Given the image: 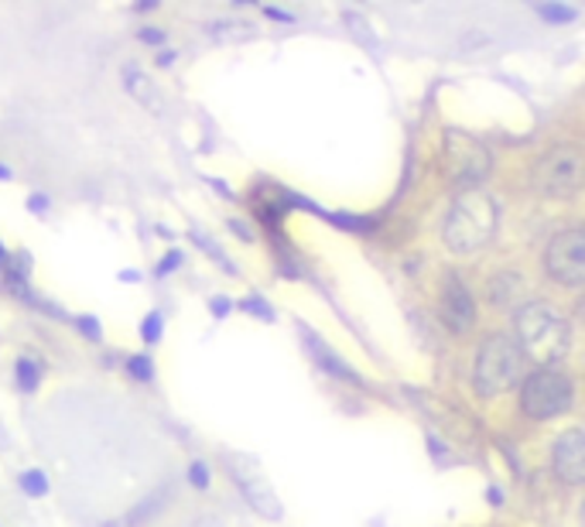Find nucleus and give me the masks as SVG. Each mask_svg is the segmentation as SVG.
I'll list each match as a JSON object with an SVG mask.
<instances>
[{"mask_svg": "<svg viewBox=\"0 0 585 527\" xmlns=\"http://www.w3.org/2000/svg\"><path fill=\"white\" fill-rule=\"evenodd\" d=\"M513 342L538 370H559L572 349V326L559 308L531 298L513 315Z\"/></svg>", "mask_w": 585, "mask_h": 527, "instance_id": "obj_1", "label": "nucleus"}, {"mask_svg": "<svg viewBox=\"0 0 585 527\" xmlns=\"http://www.w3.org/2000/svg\"><path fill=\"white\" fill-rule=\"evenodd\" d=\"M500 223V205L483 189H466L453 199L442 223V240L453 254H476L493 240Z\"/></svg>", "mask_w": 585, "mask_h": 527, "instance_id": "obj_2", "label": "nucleus"}, {"mask_svg": "<svg viewBox=\"0 0 585 527\" xmlns=\"http://www.w3.org/2000/svg\"><path fill=\"white\" fill-rule=\"evenodd\" d=\"M528 377V360L507 333H493L483 339L476 354L472 367V388L479 398H500L513 388H521V380Z\"/></svg>", "mask_w": 585, "mask_h": 527, "instance_id": "obj_3", "label": "nucleus"}, {"mask_svg": "<svg viewBox=\"0 0 585 527\" xmlns=\"http://www.w3.org/2000/svg\"><path fill=\"white\" fill-rule=\"evenodd\" d=\"M493 171V158L483 140L466 130H445V175L466 192L479 189Z\"/></svg>", "mask_w": 585, "mask_h": 527, "instance_id": "obj_4", "label": "nucleus"}, {"mask_svg": "<svg viewBox=\"0 0 585 527\" xmlns=\"http://www.w3.org/2000/svg\"><path fill=\"white\" fill-rule=\"evenodd\" d=\"M575 401L572 377L562 370H534L521 380V408L534 421H552L562 418Z\"/></svg>", "mask_w": 585, "mask_h": 527, "instance_id": "obj_5", "label": "nucleus"}, {"mask_svg": "<svg viewBox=\"0 0 585 527\" xmlns=\"http://www.w3.org/2000/svg\"><path fill=\"white\" fill-rule=\"evenodd\" d=\"M534 186L547 199H575L582 189V151L575 145H559L534 168Z\"/></svg>", "mask_w": 585, "mask_h": 527, "instance_id": "obj_6", "label": "nucleus"}, {"mask_svg": "<svg viewBox=\"0 0 585 527\" xmlns=\"http://www.w3.org/2000/svg\"><path fill=\"white\" fill-rule=\"evenodd\" d=\"M544 271L552 281L565 288H582L585 281V233L578 226L562 230L559 236H552L544 251Z\"/></svg>", "mask_w": 585, "mask_h": 527, "instance_id": "obj_7", "label": "nucleus"}, {"mask_svg": "<svg viewBox=\"0 0 585 527\" xmlns=\"http://www.w3.org/2000/svg\"><path fill=\"white\" fill-rule=\"evenodd\" d=\"M442 319L459 336L476 326V298L462 285L459 274H449V277H445V285H442Z\"/></svg>", "mask_w": 585, "mask_h": 527, "instance_id": "obj_8", "label": "nucleus"}, {"mask_svg": "<svg viewBox=\"0 0 585 527\" xmlns=\"http://www.w3.org/2000/svg\"><path fill=\"white\" fill-rule=\"evenodd\" d=\"M552 466L565 486H582V479H585V435L578 429H568L565 435H559V442L552 449Z\"/></svg>", "mask_w": 585, "mask_h": 527, "instance_id": "obj_9", "label": "nucleus"}, {"mask_svg": "<svg viewBox=\"0 0 585 527\" xmlns=\"http://www.w3.org/2000/svg\"><path fill=\"white\" fill-rule=\"evenodd\" d=\"M521 292H524V281H521L518 271H500V274L490 281V302H493L497 308H510L513 302L521 298Z\"/></svg>", "mask_w": 585, "mask_h": 527, "instance_id": "obj_10", "label": "nucleus"}, {"mask_svg": "<svg viewBox=\"0 0 585 527\" xmlns=\"http://www.w3.org/2000/svg\"><path fill=\"white\" fill-rule=\"evenodd\" d=\"M39 367H34L31 360H18V380H21V388L24 391H34V388H39Z\"/></svg>", "mask_w": 585, "mask_h": 527, "instance_id": "obj_11", "label": "nucleus"}, {"mask_svg": "<svg viewBox=\"0 0 585 527\" xmlns=\"http://www.w3.org/2000/svg\"><path fill=\"white\" fill-rule=\"evenodd\" d=\"M21 486L28 489L31 497H42L45 489H49V483H45V476H42V473H24V476H21Z\"/></svg>", "mask_w": 585, "mask_h": 527, "instance_id": "obj_12", "label": "nucleus"}, {"mask_svg": "<svg viewBox=\"0 0 585 527\" xmlns=\"http://www.w3.org/2000/svg\"><path fill=\"white\" fill-rule=\"evenodd\" d=\"M130 373H134L137 380H151L155 370H151V363H148L145 357H134V360H130Z\"/></svg>", "mask_w": 585, "mask_h": 527, "instance_id": "obj_13", "label": "nucleus"}, {"mask_svg": "<svg viewBox=\"0 0 585 527\" xmlns=\"http://www.w3.org/2000/svg\"><path fill=\"white\" fill-rule=\"evenodd\" d=\"M158 336H161V315L155 312V315H148V319H145V339L155 342Z\"/></svg>", "mask_w": 585, "mask_h": 527, "instance_id": "obj_14", "label": "nucleus"}, {"mask_svg": "<svg viewBox=\"0 0 585 527\" xmlns=\"http://www.w3.org/2000/svg\"><path fill=\"white\" fill-rule=\"evenodd\" d=\"M541 14L547 21H572L575 18V11H568V8H541Z\"/></svg>", "mask_w": 585, "mask_h": 527, "instance_id": "obj_15", "label": "nucleus"}, {"mask_svg": "<svg viewBox=\"0 0 585 527\" xmlns=\"http://www.w3.org/2000/svg\"><path fill=\"white\" fill-rule=\"evenodd\" d=\"M189 479H192V486H199V489H202L205 483H210V473H205V466H202V463H195V466H192V473H189Z\"/></svg>", "mask_w": 585, "mask_h": 527, "instance_id": "obj_16", "label": "nucleus"}, {"mask_svg": "<svg viewBox=\"0 0 585 527\" xmlns=\"http://www.w3.org/2000/svg\"><path fill=\"white\" fill-rule=\"evenodd\" d=\"M141 39H145V42H161V34H158V31H145Z\"/></svg>", "mask_w": 585, "mask_h": 527, "instance_id": "obj_17", "label": "nucleus"}, {"mask_svg": "<svg viewBox=\"0 0 585 527\" xmlns=\"http://www.w3.org/2000/svg\"><path fill=\"white\" fill-rule=\"evenodd\" d=\"M0 254H4V251H0Z\"/></svg>", "mask_w": 585, "mask_h": 527, "instance_id": "obj_18", "label": "nucleus"}]
</instances>
